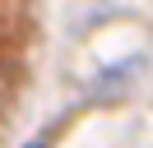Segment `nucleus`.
<instances>
[{"instance_id":"nucleus-1","label":"nucleus","mask_w":153,"mask_h":148,"mask_svg":"<svg viewBox=\"0 0 153 148\" xmlns=\"http://www.w3.org/2000/svg\"><path fill=\"white\" fill-rule=\"evenodd\" d=\"M33 148H42V144H33Z\"/></svg>"}]
</instances>
